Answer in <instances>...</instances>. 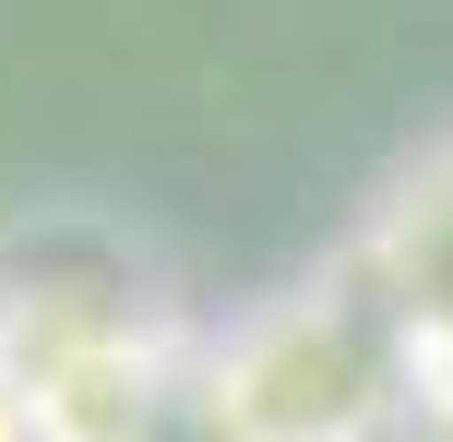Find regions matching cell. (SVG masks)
Returning a JSON list of instances; mask_svg holds the SVG:
<instances>
[{
	"mask_svg": "<svg viewBox=\"0 0 453 442\" xmlns=\"http://www.w3.org/2000/svg\"><path fill=\"white\" fill-rule=\"evenodd\" d=\"M382 287H394V311H406L418 335L453 347V143L394 191V215H382Z\"/></svg>",
	"mask_w": 453,
	"mask_h": 442,
	"instance_id": "obj_1",
	"label": "cell"
}]
</instances>
